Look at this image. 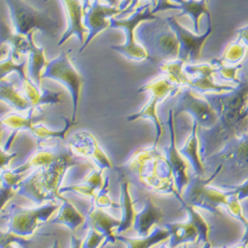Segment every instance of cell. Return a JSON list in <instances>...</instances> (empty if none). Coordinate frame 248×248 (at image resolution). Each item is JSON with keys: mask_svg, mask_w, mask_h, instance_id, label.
<instances>
[{"mask_svg": "<svg viewBox=\"0 0 248 248\" xmlns=\"http://www.w3.org/2000/svg\"><path fill=\"white\" fill-rule=\"evenodd\" d=\"M116 172L143 190L160 195H174L183 202L175 187L170 165L165 154L156 146L137 149L125 163L116 168Z\"/></svg>", "mask_w": 248, "mask_h": 248, "instance_id": "6da1fadb", "label": "cell"}, {"mask_svg": "<svg viewBox=\"0 0 248 248\" xmlns=\"http://www.w3.org/2000/svg\"><path fill=\"white\" fill-rule=\"evenodd\" d=\"M74 156L70 149L66 148L49 166L35 169L31 175L20 182L16 194L31 200L37 205H42L44 202L63 201L64 197L59 190L63 186L64 178L69 169L80 164Z\"/></svg>", "mask_w": 248, "mask_h": 248, "instance_id": "7a4b0ae2", "label": "cell"}, {"mask_svg": "<svg viewBox=\"0 0 248 248\" xmlns=\"http://www.w3.org/2000/svg\"><path fill=\"white\" fill-rule=\"evenodd\" d=\"M221 170L222 166L218 165L217 170L209 179L198 176L191 179L182 194V203H187L197 210L202 209L213 214H217L219 208H225L232 217L245 224L247 217L243 214L240 201L234 196H227L223 190L211 184Z\"/></svg>", "mask_w": 248, "mask_h": 248, "instance_id": "3957f363", "label": "cell"}, {"mask_svg": "<svg viewBox=\"0 0 248 248\" xmlns=\"http://www.w3.org/2000/svg\"><path fill=\"white\" fill-rule=\"evenodd\" d=\"M135 37L147 51L152 63L162 64L178 58L179 42L165 20L162 22H156V20L143 22L137 27Z\"/></svg>", "mask_w": 248, "mask_h": 248, "instance_id": "277c9868", "label": "cell"}, {"mask_svg": "<svg viewBox=\"0 0 248 248\" xmlns=\"http://www.w3.org/2000/svg\"><path fill=\"white\" fill-rule=\"evenodd\" d=\"M16 33L29 37L35 30L50 38H56L61 24L51 17L49 10H37L24 0H4Z\"/></svg>", "mask_w": 248, "mask_h": 248, "instance_id": "5b68a950", "label": "cell"}, {"mask_svg": "<svg viewBox=\"0 0 248 248\" xmlns=\"http://www.w3.org/2000/svg\"><path fill=\"white\" fill-rule=\"evenodd\" d=\"M152 6L150 2L139 4V6L130 13L126 18H115L110 19V27L115 29H122L125 33V42L122 45H112L110 48L122 56L131 61H151L147 51L141 46L135 37V31L137 27L146 21L157 20L158 17L151 12Z\"/></svg>", "mask_w": 248, "mask_h": 248, "instance_id": "8992f818", "label": "cell"}, {"mask_svg": "<svg viewBox=\"0 0 248 248\" xmlns=\"http://www.w3.org/2000/svg\"><path fill=\"white\" fill-rule=\"evenodd\" d=\"M180 88L166 77L162 75L161 77L154 78L153 80L147 82L142 86L137 92L138 93H149L150 98L148 102L138 112L133 113L127 116V121H136L138 119H149L153 122L156 129V137L153 146H158V143L161 137L164 134V128L161 123V120L158 116L157 108L158 105L163 102L167 97L171 95H175L180 92Z\"/></svg>", "mask_w": 248, "mask_h": 248, "instance_id": "52a82bcc", "label": "cell"}, {"mask_svg": "<svg viewBox=\"0 0 248 248\" xmlns=\"http://www.w3.org/2000/svg\"><path fill=\"white\" fill-rule=\"evenodd\" d=\"M58 210V204L53 202L42 204L35 209L12 203L5 217L7 232L27 238L35 233L40 225L49 221Z\"/></svg>", "mask_w": 248, "mask_h": 248, "instance_id": "ba28073f", "label": "cell"}, {"mask_svg": "<svg viewBox=\"0 0 248 248\" xmlns=\"http://www.w3.org/2000/svg\"><path fill=\"white\" fill-rule=\"evenodd\" d=\"M42 78L57 80L67 88L73 101V115L71 119L77 121L84 78L74 67L68 52L61 53L58 57L48 62V65L43 71Z\"/></svg>", "mask_w": 248, "mask_h": 248, "instance_id": "9c48e42d", "label": "cell"}, {"mask_svg": "<svg viewBox=\"0 0 248 248\" xmlns=\"http://www.w3.org/2000/svg\"><path fill=\"white\" fill-rule=\"evenodd\" d=\"M178 103L175 109V116L182 112L190 113L199 127L211 130L218 121V114L215 106L204 94L184 88L178 93Z\"/></svg>", "mask_w": 248, "mask_h": 248, "instance_id": "30bf717a", "label": "cell"}, {"mask_svg": "<svg viewBox=\"0 0 248 248\" xmlns=\"http://www.w3.org/2000/svg\"><path fill=\"white\" fill-rule=\"evenodd\" d=\"M209 25L203 34L199 35L189 31L185 28L181 23H179L178 18L175 15H171L165 18V21L167 22L169 27L175 33L177 40L179 42V60L183 61L184 63H194L201 58L202 49L204 45L205 41L213 33L212 26V16H208Z\"/></svg>", "mask_w": 248, "mask_h": 248, "instance_id": "8fae6325", "label": "cell"}, {"mask_svg": "<svg viewBox=\"0 0 248 248\" xmlns=\"http://www.w3.org/2000/svg\"><path fill=\"white\" fill-rule=\"evenodd\" d=\"M82 11L84 26L88 34L85 43L78 50L79 53L84 51L98 34L110 27V19L112 17L122 14L118 6L103 4L100 0H82Z\"/></svg>", "mask_w": 248, "mask_h": 248, "instance_id": "7c38bea8", "label": "cell"}, {"mask_svg": "<svg viewBox=\"0 0 248 248\" xmlns=\"http://www.w3.org/2000/svg\"><path fill=\"white\" fill-rule=\"evenodd\" d=\"M184 72L190 78L189 89L201 94H223L232 93L237 87L217 84L215 79V68L211 63H199L184 65Z\"/></svg>", "mask_w": 248, "mask_h": 248, "instance_id": "4fadbf2b", "label": "cell"}, {"mask_svg": "<svg viewBox=\"0 0 248 248\" xmlns=\"http://www.w3.org/2000/svg\"><path fill=\"white\" fill-rule=\"evenodd\" d=\"M211 157L220 160L222 169L229 167L235 173L248 177V131L226 141L222 148L217 154L209 156Z\"/></svg>", "mask_w": 248, "mask_h": 248, "instance_id": "5bb4252c", "label": "cell"}, {"mask_svg": "<svg viewBox=\"0 0 248 248\" xmlns=\"http://www.w3.org/2000/svg\"><path fill=\"white\" fill-rule=\"evenodd\" d=\"M68 148L75 156L93 160L96 167L102 171L112 169L109 157L100 147L98 141L91 132L79 131L75 133L69 140Z\"/></svg>", "mask_w": 248, "mask_h": 248, "instance_id": "9a60e30c", "label": "cell"}, {"mask_svg": "<svg viewBox=\"0 0 248 248\" xmlns=\"http://www.w3.org/2000/svg\"><path fill=\"white\" fill-rule=\"evenodd\" d=\"M167 125L169 126V131H170V143L168 146L164 147V154L171 167L175 187L179 195L182 197V194L186 189V187L189 185L191 178L189 176L188 162L181 155L176 145L174 109H170L169 111Z\"/></svg>", "mask_w": 248, "mask_h": 248, "instance_id": "2e32d148", "label": "cell"}, {"mask_svg": "<svg viewBox=\"0 0 248 248\" xmlns=\"http://www.w3.org/2000/svg\"><path fill=\"white\" fill-rule=\"evenodd\" d=\"M178 10L182 12L176 16L177 18L188 15L191 17L194 23V31L196 34L200 33V18L202 14L211 16V12L208 9V1L206 0H157L156 6L151 9L152 14H156L165 10Z\"/></svg>", "mask_w": 248, "mask_h": 248, "instance_id": "e0dca14e", "label": "cell"}, {"mask_svg": "<svg viewBox=\"0 0 248 248\" xmlns=\"http://www.w3.org/2000/svg\"><path fill=\"white\" fill-rule=\"evenodd\" d=\"M67 14V29L61 37L58 46L64 45L72 36H77L80 44L85 43L87 29L84 26V11L80 0H61Z\"/></svg>", "mask_w": 248, "mask_h": 248, "instance_id": "ac0fdd59", "label": "cell"}, {"mask_svg": "<svg viewBox=\"0 0 248 248\" xmlns=\"http://www.w3.org/2000/svg\"><path fill=\"white\" fill-rule=\"evenodd\" d=\"M120 224V219L113 217L108 215L102 209L96 208L95 205L92 203L91 209L89 210L86 216V221L84 224V229H93L98 232L106 235V242L103 243V248L108 244H115L116 243V235L114 233V230H116Z\"/></svg>", "mask_w": 248, "mask_h": 248, "instance_id": "d6986e66", "label": "cell"}, {"mask_svg": "<svg viewBox=\"0 0 248 248\" xmlns=\"http://www.w3.org/2000/svg\"><path fill=\"white\" fill-rule=\"evenodd\" d=\"M36 110H41V109L32 108L28 110V113L25 116L17 112H13L5 115L3 118L0 119V123H1L2 128H7L11 131L10 136L8 137V139L6 140V142L4 143V145L2 147L4 151H7V152L9 151L16 135L19 132L27 131V130L30 131L33 125L43 120L42 112L36 114L35 113Z\"/></svg>", "mask_w": 248, "mask_h": 248, "instance_id": "ffe728a7", "label": "cell"}, {"mask_svg": "<svg viewBox=\"0 0 248 248\" xmlns=\"http://www.w3.org/2000/svg\"><path fill=\"white\" fill-rule=\"evenodd\" d=\"M164 213L159 205H157L150 196L144 199L143 209L136 212L133 229L139 237L146 236L162 221Z\"/></svg>", "mask_w": 248, "mask_h": 248, "instance_id": "44dd1931", "label": "cell"}, {"mask_svg": "<svg viewBox=\"0 0 248 248\" xmlns=\"http://www.w3.org/2000/svg\"><path fill=\"white\" fill-rule=\"evenodd\" d=\"M58 142L57 145H46V143L38 144L35 152L27 159L21 166L12 169L17 174H23L30 169H41L51 165L58 157L65 151Z\"/></svg>", "mask_w": 248, "mask_h": 248, "instance_id": "7402d4cb", "label": "cell"}, {"mask_svg": "<svg viewBox=\"0 0 248 248\" xmlns=\"http://www.w3.org/2000/svg\"><path fill=\"white\" fill-rule=\"evenodd\" d=\"M21 91L33 108L41 109L42 106H54L63 102L62 93L39 87L29 78L21 81Z\"/></svg>", "mask_w": 248, "mask_h": 248, "instance_id": "603a6c76", "label": "cell"}, {"mask_svg": "<svg viewBox=\"0 0 248 248\" xmlns=\"http://www.w3.org/2000/svg\"><path fill=\"white\" fill-rule=\"evenodd\" d=\"M118 176L120 187L119 204L121 209V218L120 224L115 231V234H121L122 232H125L133 227L134 217L136 215L134 208L135 201H133L130 194V182L121 174H118Z\"/></svg>", "mask_w": 248, "mask_h": 248, "instance_id": "cb8c5ba5", "label": "cell"}, {"mask_svg": "<svg viewBox=\"0 0 248 248\" xmlns=\"http://www.w3.org/2000/svg\"><path fill=\"white\" fill-rule=\"evenodd\" d=\"M201 140L199 137V125L197 122H193L192 131L186 141L185 145L179 149L181 155L187 160V162L191 165L195 176L204 178V165L202 159V151H201Z\"/></svg>", "mask_w": 248, "mask_h": 248, "instance_id": "d4e9b609", "label": "cell"}, {"mask_svg": "<svg viewBox=\"0 0 248 248\" xmlns=\"http://www.w3.org/2000/svg\"><path fill=\"white\" fill-rule=\"evenodd\" d=\"M164 226L170 232L167 242L170 248H177L180 245L194 243L199 240V232L190 220L186 222L166 223Z\"/></svg>", "mask_w": 248, "mask_h": 248, "instance_id": "484cf974", "label": "cell"}, {"mask_svg": "<svg viewBox=\"0 0 248 248\" xmlns=\"http://www.w3.org/2000/svg\"><path fill=\"white\" fill-rule=\"evenodd\" d=\"M27 58V77L33 80L39 87L42 85V74L48 61L45 56V48L43 46H37L33 40H30V50Z\"/></svg>", "mask_w": 248, "mask_h": 248, "instance_id": "4316f807", "label": "cell"}, {"mask_svg": "<svg viewBox=\"0 0 248 248\" xmlns=\"http://www.w3.org/2000/svg\"><path fill=\"white\" fill-rule=\"evenodd\" d=\"M33 35L34 34H31L27 37L16 32H11L6 23L0 18V45L5 44L9 46L17 59L19 56L25 57L28 55L30 50V40Z\"/></svg>", "mask_w": 248, "mask_h": 248, "instance_id": "83f0119b", "label": "cell"}, {"mask_svg": "<svg viewBox=\"0 0 248 248\" xmlns=\"http://www.w3.org/2000/svg\"><path fill=\"white\" fill-rule=\"evenodd\" d=\"M116 240L123 243L126 248H152L160 243L167 241L170 237V232L166 227L156 226L150 234L142 237H127L121 234H115Z\"/></svg>", "mask_w": 248, "mask_h": 248, "instance_id": "f1b7e54d", "label": "cell"}, {"mask_svg": "<svg viewBox=\"0 0 248 248\" xmlns=\"http://www.w3.org/2000/svg\"><path fill=\"white\" fill-rule=\"evenodd\" d=\"M0 101L5 102L17 112L28 111L32 108L22 91L17 90L11 81L5 79L0 81Z\"/></svg>", "mask_w": 248, "mask_h": 248, "instance_id": "f546056e", "label": "cell"}, {"mask_svg": "<svg viewBox=\"0 0 248 248\" xmlns=\"http://www.w3.org/2000/svg\"><path fill=\"white\" fill-rule=\"evenodd\" d=\"M62 202L63 203L59 208L57 216L50 220V223L65 225L70 231L76 232L78 226L85 224L86 217L82 216L67 199L64 198Z\"/></svg>", "mask_w": 248, "mask_h": 248, "instance_id": "4dcf8cb0", "label": "cell"}, {"mask_svg": "<svg viewBox=\"0 0 248 248\" xmlns=\"http://www.w3.org/2000/svg\"><path fill=\"white\" fill-rule=\"evenodd\" d=\"M62 119L65 121V127L60 130L50 129L47 126H45L42 122H39L35 124V125H33V127L30 129V132L36 138L37 144L46 143L47 141L52 139L65 140L68 131L74 125L78 123V121H73L71 118H67V117H62Z\"/></svg>", "mask_w": 248, "mask_h": 248, "instance_id": "1f68e13d", "label": "cell"}, {"mask_svg": "<svg viewBox=\"0 0 248 248\" xmlns=\"http://www.w3.org/2000/svg\"><path fill=\"white\" fill-rule=\"evenodd\" d=\"M185 64L183 61L176 59L160 64L159 68L162 71V75L166 76L178 88L183 89L188 87L190 80V78L184 72Z\"/></svg>", "mask_w": 248, "mask_h": 248, "instance_id": "d6a6232c", "label": "cell"}, {"mask_svg": "<svg viewBox=\"0 0 248 248\" xmlns=\"http://www.w3.org/2000/svg\"><path fill=\"white\" fill-rule=\"evenodd\" d=\"M17 60L18 59L14 56L13 52L10 50L8 53V56L5 59H2L0 61V81L3 80L11 73H16L21 81L28 78L27 58L25 57L21 62H17Z\"/></svg>", "mask_w": 248, "mask_h": 248, "instance_id": "836d02e7", "label": "cell"}, {"mask_svg": "<svg viewBox=\"0 0 248 248\" xmlns=\"http://www.w3.org/2000/svg\"><path fill=\"white\" fill-rule=\"evenodd\" d=\"M211 64L215 68V76L222 78L225 81L232 82L234 87H239L242 85L238 78V73L243 66L242 63L235 66H231L222 63L219 59H215L211 62Z\"/></svg>", "mask_w": 248, "mask_h": 248, "instance_id": "e575fe53", "label": "cell"}, {"mask_svg": "<svg viewBox=\"0 0 248 248\" xmlns=\"http://www.w3.org/2000/svg\"><path fill=\"white\" fill-rule=\"evenodd\" d=\"M247 54L248 49L246 45L239 39H236L234 42L227 45L219 60L226 65L235 66L242 63L243 59Z\"/></svg>", "mask_w": 248, "mask_h": 248, "instance_id": "d590c367", "label": "cell"}, {"mask_svg": "<svg viewBox=\"0 0 248 248\" xmlns=\"http://www.w3.org/2000/svg\"><path fill=\"white\" fill-rule=\"evenodd\" d=\"M182 208L187 212L189 219L196 227L199 232V240H202L203 244L210 242L209 235H210V225L201 213L195 209L194 206L189 205L187 203H182Z\"/></svg>", "mask_w": 248, "mask_h": 248, "instance_id": "8d00e7d4", "label": "cell"}, {"mask_svg": "<svg viewBox=\"0 0 248 248\" xmlns=\"http://www.w3.org/2000/svg\"><path fill=\"white\" fill-rule=\"evenodd\" d=\"M92 203L99 209H120V204L111 200L109 196V177L108 176L103 182L102 187L96 193L95 197L92 200Z\"/></svg>", "mask_w": 248, "mask_h": 248, "instance_id": "74e56055", "label": "cell"}, {"mask_svg": "<svg viewBox=\"0 0 248 248\" xmlns=\"http://www.w3.org/2000/svg\"><path fill=\"white\" fill-rule=\"evenodd\" d=\"M97 192H98L97 190L91 187L90 185L84 182L79 185H69V186H64V187L62 186L59 190V193L61 195H63V193H73L79 197L89 198L91 200H93L95 197Z\"/></svg>", "mask_w": 248, "mask_h": 248, "instance_id": "f35d334b", "label": "cell"}, {"mask_svg": "<svg viewBox=\"0 0 248 248\" xmlns=\"http://www.w3.org/2000/svg\"><path fill=\"white\" fill-rule=\"evenodd\" d=\"M218 188L223 190L227 196H234L238 201H242L248 198V177H246L242 183L235 186H223L219 185Z\"/></svg>", "mask_w": 248, "mask_h": 248, "instance_id": "ab89813d", "label": "cell"}, {"mask_svg": "<svg viewBox=\"0 0 248 248\" xmlns=\"http://www.w3.org/2000/svg\"><path fill=\"white\" fill-rule=\"evenodd\" d=\"M106 242V235L93 229H88V234L82 240L81 248H101Z\"/></svg>", "mask_w": 248, "mask_h": 248, "instance_id": "60d3db41", "label": "cell"}, {"mask_svg": "<svg viewBox=\"0 0 248 248\" xmlns=\"http://www.w3.org/2000/svg\"><path fill=\"white\" fill-rule=\"evenodd\" d=\"M14 243L17 244L21 247L26 248L29 244L32 243L31 240L27 239L26 237H21V236H17L9 232H1L0 231V248L4 247L7 244Z\"/></svg>", "mask_w": 248, "mask_h": 248, "instance_id": "b9f144b4", "label": "cell"}, {"mask_svg": "<svg viewBox=\"0 0 248 248\" xmlns=\"http://www.w3.org/2000/svg\"><path fill=\"white\" fill-rule=\"evenodd\" d=\"M102 172L103 171L98 168L97 169L93 168L91 172L84 179V183H87L88 185L91 186V187L99 191V189L102 187L103 182H105V179L102 178Z\"/></svg>", "mask_w": 248, "mask_h": 248, "instance_id": "7bdbcfd3", "label": "cell"}, {"mask_svg": "<svg viewBox=\"0 0 248 248\" xmlns=\"http://www.w3.org/2000/svg\"><path fill=\"white\" fill-rule=\"evenodd\" d=\"M16 195V190L11 187H7V186L2 185L0 183V212H1L7 202L14 198Z\"/></svg>", "mask_w": 248, "mask_h": 248, "instance_id": "ee69618b", "label": "cell"}, {"mask_svg": "<svg viewBox=\"0 0 248 248\" xmlns=\"http://www.w3.org/2000/svg\"><path fill=\"white\" fill-rule=\"evenodd\" d=\"M17 157V153H9L0 147V172L5 169L11 161Z\"/></svg>", "mask_w": 248, "mask_h": 248, "instance_id": "f6af8a7d", "label": "cell"}, {"mask_svg": "<svg viewBox=\"0 0 248 248\" xmlns=\"http://www.w3.org/2000/svg\"><path fill=\"white\" fill-rule=\"evenodd\" d=\"M237 39L242 41L248 49V24L237 30Z\"/></svg>", "mask_w": 248, "mask_h": 248, "instance_id": "bcb514c9", "label": "cell"}, {"mask_svg": "<svg viewBox=\"0 0 248 248\" xmlns=\"http://www.w3.org/2000/svg\"><path fill=\"white\" fill-rule=\"evenodd\" d=\"M82 240L75 235L71 236V247L70 248H81Z\"/></svg>", "mask_w": 248, "mask_h": 248, "instance_id": "7dc6e473", "label": "cell"}, {"mask_svg": "<svg viewBox=\"0 0 248 248\" xmlns=\"http://www.w3.org/2000/svg\"><path fill=\"white\" fill-rule=\"evenodd\" d=\"M244 226H245V232H244V234H243L239 243L247 246L248 245V218H247V221L245 222Z\"/></svg>", "mask_w": 248, "mask_h": 248, "instance_id": "c3c4849f", "label": "cell"}, {"mask_svg": "<svg viewBox=\"0 0 248 248\" xmlns=\"http://www.w3.org/2000/svg\"><path fill=\"white\" fill-rule=\"evenodd\" d=\"M199 248H212V244H211V242H208V243L203 244L202 247H199ZM232 248H247V246H246V245H243V244H241V243H238L237 245H235V246H233V247H232Z\"/></svg>", "mask_w": 248, "mask_h": 248, "instance_id": "681fc988", "label": "cell"}, {"mask_svg": "<svg viewBox=\"0 0 248 248\" xmlns=\"http://www.w3.org/2000/svg\"><path fill=\"white\" fill-rule=\"evenodd\" d=\"M9 51L10 50L7 48V46H4V47L0 49V61H1L9 53Z\"/></svg>", "mask_w": 248, "mask_h": 248, "instance_id": "f907efd6", "label": "cell"}, {"mask_svg": "<svg viewBox=\"0 0 248 248\" xmlns=\"http://www.w3.org/2000/svg\"><path fill=\"white\" fill-rule=\"evenodd\" d=\"M103 1H106L108 5H111V6H116L117 4V0H103Z\"/></svg>", "mask_w": 248, "mask_h": 248, "instance_id": "816d5d0a", "label": "cell"}, {"mask_svg": "<svg viewBox=\"0 0 248 248\" xmlns=\"http://www.w3.org/2000/svg\"><path fill=\"white\" fill-rule=\"evenodd\" d=\"M159 248H170L169 247V245H168V243L165 241V242H163L161 245H160V247ZM182 248H187V244H185V245H183V247Z\"/></svg>", "mask_w": 248, "mask_h": 248, "instance_id": "f5cc1de1", "label": "cell"}, {"mask_svg": "<svg viewBox=\"0 0 248 248\" xmlns=\"http://www.w3.org/2000/svg\"><path fill=\"white\" fill-rule=\"evenodd\" d=\"M246 118H248V100H247V103H246L245 110H244V112H243V119L245 120Z\"/></svg>", "mask_w": 248, "mask_h": 248, "instance_id": "db71d44e", "label": "cell"}, {"mask_svg": "<svg viewBox=\"0 0 248 248\" xmlns=\"http://www.w3.org/2000/svg\"><path fill=\"white\" fill-rule=\"evenodd\" d=\"M17 246H19V245H17V244H14V243H10V244H7V245H5L4 247H2V248H18Z\"/></svg>", "mask_w": 248, "mask_h": 248, "instance_id": "11a10c76", "label": "cell"}, {"mask_svg": "<svg viewBox=\"0 0 248 248\" xmlns=\"http://www.w3.org/2000/svg\"><path fill=\"white\" fill-rule=\"evenodd\" d=\"M51 248H60V244H59V241L57 239L54 241V243H53Z\"/></svg>", "mask_w": 248, "mask_h": 248, "instance_id": "9f6ffc18", "label": "cell"}, {"mask_svg": "<svg viewBox=\"0 0 248 248\" xmlns=\"http://www.w3.org/2000/svg\"><path fill=\"white\" fill-rule=\"evenodd\" d=\"M149 2L151 3V6H152V9L156 6L157 4V0H149Z\"/></svg>", "mask_w": 248, "mask_h": 248, "instance_id": "6f0895ef", "label": "cell"}, {"mask_svg": "<svg viewBox=\"0 0 248 248\" xmlns=\"http://www.w3.org/2000/svg\"><path fill=\"white\" fill-rule=\"evenodd\" d=\"M1 131H2V126H1V123H0V134H1Z\"/></svg>", "mask_w": 248, "mask_h": 248, "instance_id": "680465c9", "label": "cell"}, {"mask_svg": "<svg viewBox=\"0 0 248 248\" xmlns=\"http://www.w3.org/2000/svg\"><path fill=\"white\" fill-rule=\"evenodd\" d=\"M206 1H208V2H209V1H210V0H206Z\"/></svg>", "mask_w": 248, "mask_h": 248, "instance_id": "91938a15", "label": "cell"}]
</instances>
